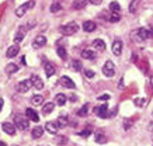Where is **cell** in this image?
<instances>
[{
  "label": "cell",
  "instance_id": "6da1fadb",
  "mask_svg": "<svg viewBox=\"0 0 153 146\" xmlns=\"http://www.w3.org/2000/svg\"><path fill=\"white\" fill-rule=\"evenodd\" d=\"M14 124H16V128H19L21 131H25L30 128V119L27 117H23V115H16L14 117Z\"/></svg>",
  "mask_w": 153,
  "mask_h": 146
},
{
  "label": "cell",
  "instance_id": "7a4b0ae2",
  "mask_svg": "<svg viewBox=\"0 0 153 146\" xmlns=\"http://www.w3.org/2000/svg\"><path fill=\"white\" fill-rule=\"evenodd\" d=\"M77 31H79V25L76 23H68L60 27V33L63 34V35H73Z\"/></svg>",
  "mask_w": 153,
  "mask_h": 146
},
{
  "label": "cell",
  "instance_id": "3957f363",
  "mask_svg": "<svg viewBox=\"0 0 153 146\" xmlns=\"http://www.w3.org/2000/svg\"><path fill=\"white\" fill-rule=\"evenodd\" d=\"M102 75L105 77H112L115 75V65H114L112 61H107L104 63V66H102Z\"/></svg>",
  "mask_w": 153,
  "mask_h": 146
},
{
  "label": "cell",
  "instance_id": "277c9868",
  "mask_svg": "<svg viewBox=\"0 0 153 146\" xmlns=\"http://www.w3.org/2000/svg\"><path fill=\"white\" fill-rule=\"evenodd\" d=\"M135 34L138 35V38H136V41H145V39H148V38H152L153 37V31L150 30H146V28H139L135 31Z\"/></svg>",
  "mask_w": 153,
  "mask_h": 146
},
{
  "label": "cell",
  "instance_id": "5b68a950",
  "mask_svg": "<svg viewBox=\"0 0 153 146\" xmlns=\"http://www.w3.org/2000/svg\"><path fill=\"white\" fill-rule=\"evenodd\" d=\"M34 0H31V1H28V3H24V4H21L20 7H17V10H16V16L17 17H23L25 13H27L28 9H31V7H34Z\"/></svg>",
  "mask_w": 153,
  "mask_h": 146
},
{
  "label": "cell",
  "instance_id": "8992f818",
  "mask_svg": "<svg viewBox=\"0 0 153 146\" xmlns=\"http://www.w3.org/2000/svg\"><path fill=\"white\" fill-rule=\"evenodd\" d=\"M31 87H33L31 79H30V80H21L19 84H17V91H19V93H27Z\"/></svg>",
  "mask_w": 153,
  "mask_h": 146
},
{
  "label": "cell",
  "instance_id": "52a82bcc",
  "mask_svg": "<svg viewBox=\"0 0 153 146\" xmlns=\"http://www.w3.org/2000/svg\"><path fill=\"white\" fill-rule=\"evenodd\" d=\"M94 113L97 114L100 118H107L108 117V105H107V104H102L100 107H96V108H94Z\"/></svg>",
  "mask_w": 153,
  "mask_h": 146
},
{
  "label": "cell",
  "instance_id": "ba28073f",
  "mask_svg": "<svg viewBox=\"0 0 153 146\" xmlns=\"http://www.w3.org/2000/svg\"><path fill=\"white\" fill-rule=\"evenodd\" d=\"M59 83H60V86L65 87V89H74V82L72 80L70 77H68V76H62Z\"/></svg>",
  "mask_w": 153,
  "mask_h": 146
},
{
  "label": "cell",
  "instance_id": "9c48e42d",
  "mask_svg": "<svg viewBox=\"0 0 153 146\" xmlns=\"http://www.w3.org/2000/svg\"><path fill=\"white\" fill-rule=\"evenodd\" d=\"M31 83H33L34 89H37V90H42V89H44V82H42V79L39 77V76H37V75L31 76Z\"/></svg>",
  "mask_w": 153,
  "mask_h": 146
},
{
  "label": "cell",
  "instance_id": "30bf717a",
  "mask_svg": "<svg viewBox=\"0 0 153 146\" xmlns=\"http://www.w3.org/2000/svg\"><path fill=\"white\" fill-rule=\"evenodd\" d=\"M112 53L115 56H121V53H122V41L121 39H115L112 42Z\"/></svg>",
  "mask_w": 153,
  "mask_h": 146
},
{
  "label": "cell",
  "instance_id": "8fae6325",
  "mask_svg": "<svg viewBox=\"0 0 153 146\" xmlns=\"http://www.w3.org/2000/svg\"><path fill=\"white\" fill-rule=\"evenodd\" d=\"M1 129L7 133V135H10V136H13L14 133H16V125L11 122H4L1 124Z\"/></svg>",
  "mask_w": 153,
  "mask_h": 146
},
{
  "label": "cell",
  "instance_id": "7c38bea8",
  "mask_svg": "<svg viewBox=\"0 0 153 146\" xmlns=\"http://www.w3.org/2000/svg\"><path fill=\"white\" fill-rule=\"evenodd\" d=\"M25 114H27V118L30 119V121H33V122H38V121H39V115H38V113L35 111V110L27 108Z\"/></svg>",
  "mask_w": 153,
  "mask_h": 146
},
{
  "label": "cell",
  "instance_id": "4fadbf2b",
  "mask_svg": "<svg viewBox=\"0 0 153 146\" xmlns=\"http://www.w3.org/2000/svg\"><path fill=\"white\" fill-rule=\"evenodd\" d=\"M45 44H47V38L44 37V35H38V37L33 41V47L34 48H42V47H45Z\"/></svg>",
  "mask_w": 153,
  "mask_h": 146
},
{
  "label": "cell",
  "instance_id": "5bb4252c",
  "mask_svg": "<svg viewBox=\"0 0 153 146\" xmlns=\"http://www.w3.org/2000/svg\"><path fill=\"white\" fill-rule=\"evenodd\" d=\"M19 52H20V47L17 45V44H14L13 47H10L9 49H7L6 56L7 58H14V56H17V55H19Z\"/></svg>",
  "mask_w": 153,
  "mask_h": 146
},
{
  "label": "cell",
  "instance_id": "9a60e30c",
  "mask_svg": "<svg viewBox=\"0 0 153 146\" xmlns=\"http://www.w3.org/2000/svg\"><path fill=\"white\" fill-rule=\"evenodd\" d=\"M45 131H48L51 135H56L58 133V125L55 122H47L45 124Z\"/></svg>",
  "mask_w": 153,
  "mask_h": 146
},
{
  "label": "cell",
  "instance_id": "2e32d148",
  "mask_svg": "<svg viewBox=\"0 0 153 146\" xmlns=\"http://www.w3.org/2000/svg\"><path fill=\"white\" fill-rule=\"evenodd\" d=\"M68 124H69V121H68V117H66V115H60V117H58V119H56L58 128H65V127H68Z\"/></svg>",
  "mask_w": 153,
  "mask_h": 146
},
{
  "label": "cell",
  "instance_id": "e0dca14e",
  "mask_svg": "<svg viewBox=\"0 0 153 146\" xmlns=\"http://www.w3.org/2000/svg\"><path fill=\"white\" fill-rule=\"evenodd\" d=\"M44 135V128L42 127H35L33 128V131H31V136L34 139H37V138H41Z\"/></svg>",
  "mask_w": 153,
  "mask_h": 146
},
{
  "label": "cell",
  "instance_id": "ac0fdd59",
  "mask_svg": "<svg viewBox=\"0 0 153 146\" xmlns=\"http://www.w3.org/2000/svg\"><path fill=\"white\" fill-rule=\"evenodd\" d=\"M88 0H73V3H72V7H73L74 10H80L83 9L84 6L87 4Z\"/></svg>",
  "mask_w": 153,
  "mask_h": 146
},
{
  "label": "cell",
  "instance_id": "d6986e66",
  "mask_svg": "<svg viewBox=\"0 0 153 146\" xmlns=\"http://www.w3.org/2000/svg\"><path fill=\"white\" fill-rule=\"evenodd\" d=\"M83 30L86 33H93L94 30H96V24L93 21H84L83 23Z\"/></svg>",
  "mask_w": 153,
  "mask_h": 146
},
{
  "label": "cell",
  "instance_id": "ffe728a7",
  "mask_svg": "<svg viewBox=\"0 0 153 146\" xmlns=\"http://www.w3.org/2000/svg\"><path fill=\"white\" fill-rule=\"evenodd\" d=\"M53 108H55V103H47V104H44V107H42V114L48 115V114H51L52 111H53Z\"/></svg>",
  "mask_w": 153,
  "mask_h": 146
},
{
  "label": "cell",
  "instance_id": "44dd1931",
  "mask_svg": "<svg viewBox=\"0 0 153 146\" xmlns=\"http://www.w3.org/2000/svg\"><path fill=\"white\" fill-rule=\"evenodd\" d=\"M93 45L94 48L97 49V51H105V42L102 41V39H94L93 41Z\"/></svg>",
  "mask_w": 153,
  "mask_h": 146
},
{
  "label": "cell",
  "instance_id": "7402d4cb",
  "mask_svg": "<svg viewBox=\"0 0 153 146\" xmlns=\"http://www.w3.org/2000/svg\"><path fill=\"white\" fill-rule=\"evenodd\" d=\"M62 10V4H60V0H53L51 4V13H59Z\"/></svg>",
  "mask_w": 153,
  "mask_h": 146
},
{
  "label": "cell",
  "instance_id": "603a6c76",
  "mask_svg": "<svg viewBox=\"0 0 153 146\" xmlns=\"http://www.w3.org/2000/svg\"><path fill=\"white\" fill-rule=\"evenodd\" d=\"M44 69H45V73H47L48 77H51V76L55 75V66L52 65V63H45Z\"/></svg>",
  "mask_w": 153,
  "mask_h": 146
},
{
  "label": "cell",
  "instance_id": "cb8c5ba5",
  "mask_svg": "<svg viewBox=\"0 0 153 146\" xmlns=\"http://www.w3.org/2000/svg\"><path fill=\"white\" fill-rule=\"evenodd\" d=\"M82 58H84V59H88V61H91V59H94V58H96V53H94V51L84 49V51L82 52Z\"/></svg>",
  "mask_w": 153,
  "mask_h": 146
},
{
  "label": "cell",
  "instance_id": "d4e9b609",
  "mask_svg": "<svg viewBox=\"0 0 153 146\" xmlns=\"http://www.w3.org/2000/svg\"><path fill=\"white\" fill-rule=\"evenodd\" d=\"M42 103H44V97L41 94H35L31 97V104L33 105H41Z\"/></svg>",
  "mask_w": 153,
  "mask_h": 146
},
{
  "label": "cell",
  "instance_id": "484cf974",
  "mask_svg": "<svg viewBox=\"0 0 153 146\" xmlns=\"http://www.w3.org/2000/svg\"><path fill=\"white\" fill-rule=\"evenodd\" d=\"M24 35H25V30L21 27V28L19 30V33L16 34V37H14V42L19 44L20 41H23V39H24Z\"/></svg>",
  "mask_w": 153,
  "mask_h": 146
},
{
  "label": "cell",
  "instance_id": "4316f807",
  "mask_svg": "<svg viewBox=\"0 0 153 146\" xmlns=\"http://www.w3.org/2000/svg\"><path fill=\"white\" fill-rule=\"evenodd\" d=\"M17 70H19V66L16 65V63H9V65L6 66V73L7 75H13Z\"/></svg>",
  "mask_w": 153,
  "mask_h": 146
},
{
  "label": "cell",
  "instance_id": "83f0119b",
  "mask_svg": "<svg viewBox=\"0 0 153 146\" xmlns=\"http://www.w3.org/2000/svg\"><path fill=\"white\" fill-rule=\"evenodd\" d=\"M94 141L97 142V143H105L107 142V138H105V135H102V133H100V132H97L96 135H94Z\"/></svg>",
  "mask_w": 153,
  "mask_h": 146
},
{
  "label": "cell",
  "instance_id": "f1b7e54d",
  "mask_svg": "<svg viewBox=\"0 0 153 146\" xmlns=\"http://www.w3.org/2000/svg\"><path fill=\"white\" fill-rule=\"evenodd\" d=\"M70 67H72L73 70H76V72L82 70V62L77 61V59H73V61H72V63H70Z\"/></svg>",
  "mask_w": 153,
  "mask_h": 146
},
{
  "label": "cell",
  "instance_id": "f546056e",
  "mask_svg": "<svg viewBox=\"0 0 153 146\" xmlns=\"http://www.w3.org/2000/svg\"><path fill=\"white\" fill-rule=\"evenodd\" d=\"M55 103L58 104V105H65V103H66V96L65 94H56Z\"/></svg>",
  "mask_w": 153,
  "mask_h": 146
},
{
  "label": "cell",
  "instance_id": "4dcf8cb0",
  "mask_svg": "<svg viewBox=\"0 0 153 146\" xmlns=\"http://www.w3.org/2000/svg\"><path fill=\"white\" fill-rule=\"evenodd\" d=\"M139 1L140 0H132L129 4V13H132V14H135L136 13V9H138V6H139Z\"/></svg>",
  "mask_w": 153,
  "mask_h": 146
},
{
  "label": "cell",
  "instance_id": "1f68e13d",
  "mask_svg": "<svg viewBox=\"0 0 153 146\" xmlns=\"http://www.w3.org/2000/svg\"><path fill=\"white\" fill-rule=\"evenodd\" d=\"M110 10H111L112 13H120V10H121V6L118 1H111L110 3Z\"/></svg>",
  "mask_w": 153,
  "mask_h": 146
},
{
  "label": "cell",
  "instance_id": "d6a6232c",
  "mask_svg": "<svg viewBox=\"0 0 153 146\" xmlns=\"http://www.w3.org/2000/svg\"><path fill=\"white\" fill-rule=\"evenodd\" d=\"M56 52H58V55H59L60 59H63V61H65L66 58H68V52H66V49L63 47H59Z\"/></svg>",
  "mask_w": 153,
  "mask_h": 146
},
{
  "label": "cell",
  "instance_id": "836d02e7",
  "mask_svg": "<svg viewBox=\"0 0 153 146\" xmlns=\"http://www.w3.org/2000/svg\"><path fill=\"white\" fill-rule=\"evenodd\" d=\"M55 142L59 146H63V145H66V143H68V138L63 136V135H62V136H56L55 138Z\"/></svg>",
  "mask_w": 153,
  "mask_h": 146
},
{
  "label": "cell",
  "instance_id": "e575fe53",
  "mask_svg": "<svg viewBox=\"0 0 153 146\" xmlns=\"http://www.w3.org/2000/svg\"><path fill=\"white\" fill-rule=\"evenodd\" d=\"M87 111H88V104H84L83 107L77 111V115H79V117H86V115H87Z\"/></svg>",
  "mask_w": 153,
  "mask_h": 146
},
{
  "label": "cell",
  "instance_id": "d590c367",
  "mask_svg": "<svg viewBox=\"0 0 153 146\" xmlns=\"http://www.w3.org/2000/svg\"><path fill=\"white\" fill-rule=\"evenodd\" d=\"M120 20H121L120 13H111V17H110V21H111V23H117V21H120Z\"/></svg>",
  "mask_w": 153,
  "mask_h": 146
},
{
  "label": "cell",
  "instance_id": "8d00e7d4",
  "mask_svg": "<svg viewBox=\"0 0 153 146\" xmlns=\"http://www.w3.org/2000/svg\"><path fill=\"white\" fill-rule=\"evenodd\" d=\"M84 75L87 76L88 79H91V77H94V76H96V73H94L93 70H90V69H87V70H84Z\"/></svg>",
  "mask_w": 153,
  "mask_h": 146
},
{
  "label": "cell",
  "instance_id": "74e56055",
  "mask_svg": "<svg viewBox=\"0 0 153 146\" xmlns=\"http://www.w3.org/2000/svg\"><path fill=\"white\" fill-rule=\"evenodd\" d=\"M110 99H111V96H110V94H101L100 97H98V100H100V101H108Z\"/></svg>",
  "mask_w": 153,
  "mask_h": 146
},
{
  "label": "cell",
  "instance_id": "f35d334b",
  "mask_svg": "<svg viewBox=\"0 0 153 146\" xmlns=\"http://www.w3.org/2000/svg\"><path fill=\"white\" fill-rule=\"evenodd\" d=\"M145 104V100L143 99H135V105H139V107H142Z\"/></svg>",
  "mask_w": 153,
  "mask_h": 146
},
{
  "label": "cell",
  "instance_id": "ab89813d",
  "mask_svg": "<svg viewBox=\"0 0 153 146\" xmlns=\"http://www.w3.org/2000/svg\"><path fill=\"white\" fill-rule=\"evenodd\" d=\"M90 133H91V131H90V129H84L83 132H80V136H88V135H90Z\"/></svg>",
  "mask_w": 153,
  "mask_h": 146
},
{
  "label": "cell",
  "instance_id": "60d3db41",
  "mask_svg": "<svg viewBox=\"0 0 153 146\" xmlns=\"http://www.w3.org/2000/svg\"><path fill=\"white\" fill-rule=\"evenodd\" d=\"M91 4H94V6H98V4H101V1L102 0H88Z\"/></svg>",
  "mask_w": 153,
  "mask_h": 146
},
{
  "label": "cell",
  "instance_id": "b9f144b4",
  "mask_svg": "<svg viewBox=\"0 0 153 146\" xmlns=\"http://www.w3.org/2000/svg\"><path fill=\"white\" fill-rule=\"evenodd\" d=\"M3 105H4V100L0 99V111H1V108H3Z\"/></svg>",
  "mask_w": 153,
  "mask_h": 146
},
{
  "label": "cell",
  "instance_id": "7bdbcfd3",
  "mask_svg": "<svg viewBox=\"0 0 153 146\" xmlns=\"http://www.w3.org/2000/svg\"><path fill=\"white\" fill-rule=\"evenodd\" d=\"M122 87H124V79L120 80V89H122Z\"/></svg>",
  "mask_w": 153,
  "mask_h": 146
},
{
  "label": "cell",
  "instance_id": "ee69618b",
  "mask_svg": "<svg viewBox=\"0 0 153 146\" xmlns=\"http://www.w3.org/2000/svg\"><path fill=\"white\" fill-rule=\"evenodd\" d=\"M149 131H150V132H153V122H150V124H149Z\"/></svg>",
  "mask_w": 153,
  "mask_h": 146
},
{
  "label": "cell",
  "instance_id": "f6af8a7d",
  "mask_svg": "<svg viewBox=\"0 0 153 146\" xmlns=\"http://www.w3.org/2000/svg\"><path fill=\"white\" fill-rule=\"evenodd\" d=\"M0 146H7V145H6L4 142H1V141H0Z\"/></svg>",
  "mask_w": 153,
  "mask_h": 146
},
{
  "label": "cell",
  "instance_id": "bcb514c9",
  "mask_svg": "<svg viewBox=\"0 0 153 146\" xmlns=\"http://www.w3.org/2000/svg\"><path fill=\"white\" fill-rule=\"evenodd\" d=\"M14 146H19V145H14Z\"/></svg>",
  "mask_w": 153,
  "mask_h": 146
}]
</instances>
